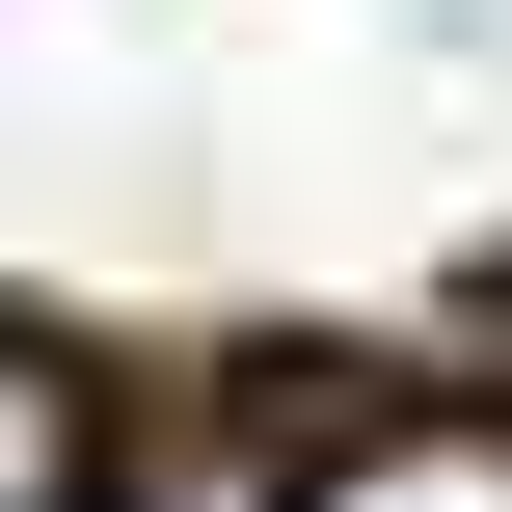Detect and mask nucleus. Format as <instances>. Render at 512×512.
Here are the masks:
<instances>
[{
  "instance_id": "f257e3e1",
  "label": "nucleus",
  "mask_w": 512,
  "mask_h": 512,
  "mask_svg": "<svg viewBox=\"0 0 512 512\" xmlns=\"http://www.w3.org/2000/svg\"><path fill=\"white\" fill-rule=\"evenodd\" d=\"M0 512H108V405L54 324H0Z\"/></svg>"
},
{
  "instance_id": "f03ea898",
  "label": "nucleus",
  "mask_w": 512,
  "mask_h": 512,
  "mask_svg": "<svg viewBox=\"0 0 512 512\" xmlns=\"http://www.w3.org/2000/svg\"><path fill=\"white\" fill-rule=\"evenodd\" d=\"M297 512H512V432H486V405H405V432H351Z\"/></svg>"
},
{
  "instance_id": "7ed1b4c3",
  "label": "nucleus",
  "mask_w": 512,
  "mask_h": 512,
  "mask_svg": "<svg viewBox=\"0 0 512 512\" xmlns=\"http://www.w3.org/2000/svg\"><path fill=\"white\" fill-rule=\"evenodd\" d=\"M162 512H243V486H162Z\"/></svg>"
}]
</instances>
